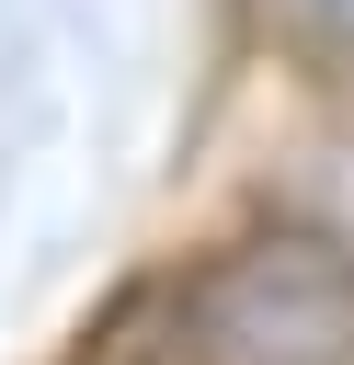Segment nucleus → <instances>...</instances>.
Wrapping results in <instances>:
<instances>
[{"label":"nucleus","instance_id":"f257e3e1","mask_svg":"<svg viewBox=\"0 0 354 365\" xmlns=\"http://www.w3.org/2000/svg\"><path fill=\"white\" fill-rule=\"evenodd\" d=\"M183 365H354V251L240 240L183 285Z\"/></svg>","mask_w":354,"mask_h":365},{"label":"nucleus","instance_id":"f03ea898","mask_svg":"<svg viewBox=\"0 0 354 365\" xmlns=\"http://www.w3.org/2000/svg\"><path fill=\"white\" fill-rule=\"evenodd\" d=\"M263 34L308 68H343L354 57V0H263Z\"/></svg>","mask_w":354,"mask_h":365}]
</instances>
